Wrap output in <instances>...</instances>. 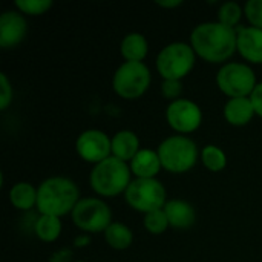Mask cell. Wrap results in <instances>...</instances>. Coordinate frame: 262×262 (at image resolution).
I'll return each mask as SVG.
<instances>
[{
	"instance_id": "cell-1",
	"label": "cell",
	"mask_w": 262,
	"mask_h": 262,
	"mask_svg": "<svg viewBox=\"0 0 262 262\" xmlns=\"http://www.w3.org/2000/svg\"><path fill=\"white\" fill-rule=\"evenodd\" d=\"M236 29L216 21L196 25L190 32V46L196 57L207 63L220 64L236 52Z\"/></svg>"
},
{
	"instance_id": "cell-2",
	"label": "cell",
	"mask_w": 262,
	"mask_h": 262,
	"mask_svg": "<svg viewBox=\"0 0 262 262\" xmlns=\"http://www.w3.org/2000/svg\"><path fill=\"white\" fill-rule=\"evenodd\" d=\"M80 200L78 186L66 177H49L37 187V210L40 215L57 218L71 215Z\"/></svg>"
},
{
	"instance_id": "cell-3",
	"label": "cell",
	"mask_w": 262,
	"mask_h": 262,
	"mask_svg": "<svg viewBox=\"0 0 262 262\" xmlns=\"http://www.w3.org/2000/svg\"><path fill=\"white\" fill-rule=\"evenodd\" d=\"M130 177L132 172L129 163H124L111 155L92 167L89 184L98 196L115 198L127 190L129 184L132 183Z\"/></svg>"
},
{
	"instance_id": "cell-4",
	"label": "cell",
	"mask_w": 262,
	"mask_h": 262,
	"mask_svg": "<svg viewBox=\"0 0 262 262\" xmlns=\"http://www.w3.org/2000/svg\"><path fill=\"white\" fill-rule=\"evenodd\" d=\"M157 152L163 169L175 175L192 170L201 154L196 143L187 135H172L164 138Z\"/></svg>"
},
{
	"instance_id": "cell-5",
	"label": "cell",
	"mask_w": 262,
	"mask_h": 262,
	"mask_svg": "<svg viewBox=\"0 0 262 262\" xmlns=\"http://www.w3.org/2000/svg\"><path fill=\"white\" fill-rule=\"evenodd\" d=\"M196 54L190 43L173 41L166 45L157 55L155 64L163 80H183L195 68Z\"/></svg>"
},
{
	"instance_id": "cell-6",
	"label": "cell",
	"mask_w": 262,
	"mask_h": 262,
	"mask_svg": "<svg viewBox=\"0 0 262 262\" xmlns=\"http://www.w3.org/2000/svg\"><path fill=\"white\" fill-rule=\"evenodd\" d=\"M218 89L229 98L250 97L258 86L255 71L239 61H227L223 64L215 77Z\"/></svg>"
},
{
	"instance_id": "cell-7",
	"label": "cell",
	"mask_w": 262,
	"mask_h": 262,
	"mask_svg": "<svg viewBox=\"0 0 262 262\" xmlns=\"http://www.w3.org/2000/svg\"><path fill=\"white\" fill-rule=\"evenodd\" d=\"M150 81L152 74L144 63L124 61L114 72L112 89L124 100H137L147 92Z\"/></svg>"
},
{
	"instance_id": "cell-8",
	"label": "cell",
	"mask_w": 262,
	"mask_h": 262,
	"mask_svg": "<svg viewBox=\"0 0 262 262\" xmlns=\"http://www.w3.org/2000/svg\"><path fill=\"white\" fill-rule=\"evenodd\" d=\"M166 196V189L157 178H135L124 192L129 207L143 215L163 209L167 203Z\"/></svg>"
},
{
	"instance_id": "cell-9",
	"label": "cell",
	"mask_w": 262,
	"mask_h": 262,
	"mask_svg": "<svg viewBox=\"0 0 262 262\" xmlns=\"http://www.w3.org/2000/svg\"><path fill=\"white\" fill-rule=\"evenodd\" d=\"M72 223L81 232L100 233L112 224V210L101 198H81L71 213Z\"/></svg>"
},
{
	"instance_id": "cell-10",
	"label": "cell",
	"mask_w": 262,
	"mask_h": 262,
	"mask_svg": "<svg viewBox=\"0 0 262 262\" xmlns=\"http://www.w3.org/2000/svg\"><path fill=\"white\" fill-rule=\"evenodd\" d=\"M166 121L178 135H187L198 130L203 124V111L195 101L180 98L167 104Z\"/></svg>"
},
{
	"instance_id": "cell-11",
	"label": "cell",
	"mask_w": 262,
	"mask_h": 262,
	"mask_svg": "<svg viewBox=\"0 0 262 262\" xmlns=\"http://www.w3.org/2000/svg\"><path fill=\"white\" fill-rule=\"evenodd\" d=\"M75 150L83 161L95 166L112 155V138L100 129H88L78 135Z\"/></svg>"
},
{
	"instance_id": "cell-12",
	"label": "cell",
	"mask_w": 262,
	"mask_h": 262,
	"mask_svg": "<svg viewBox=\"0 0 262 262\" xmlns=\"http://www.w3.org/2000/svg\"><path fill=\"white\" fill-rule=\"evenodd\" d=\"M28 32V21L18 11H5L0 15V46L11 49L20 45Z\"/></svg>"
},
{
	"instance_id": "cell-13",
	"label": "cell",
	"mask_w": 262,
	"mask_h": 262,
	"mask_svg": "<svg viewBox=\"0 0 262 262\" xmlns=\"http://www.w3.org/2000/svg\"><path fill=\"white\" fill-rule=\"evenodd\" d=\"M236 34V52L252 64H262V29L243 26Z\"/></svg>"
},
{
	"instance_id": "cell-14",
	"label": "cell",
	"mask_w": 262,
	"mask_h": 262,
	"mask_svg": "<svg viewBox=\"0 0 262 262\" xmlns=\"http://www.w3.org/2000/svg\"><path fill=\"white\" fill-rule=\"evenodd\" d=\"M163 210L169 220L170 227L173 229L186 230V229H190L196 221L195 207L184 200H170L166 203Z\"/></svg>"
},
{
	"instance_id": "cell-15",
	"label": "cell",
	"mask_w": 262,
	"mask_h": 262,
	"mask_svg": "<svg viewBox=\"0 0 262 262\" xmlns=\"http://www.w3.org/2000/svg\"><path fill=\"white\" fill-rule=\"evenodd\" d=\"M256 115L250 97L229 98L224 104V118L230 126L243 127L247 126Z\"/></svg>"
},
{
	"instance_id": "cell-16",
	"label": "cell",
	"mask_w": 262,
	"mask_h": 262,
	"mask_svg": "<svg viewBox=\"0 0 262 262\" xmlns=\"http://www.w3.org/2000/svg\"><path fill=\"white\" fill-rule=\"evenodd\" d=\"M129 167L135 178H157L163 169L158 152L152 149H141L129 163Z\"/></svg>"
},
{
	"instance_id": "cell-17",
	"label": "cell",
	"mask_w": 262,
	"mask_h": 262,
	"mask_svg": "<svg viewBox=\"0 0 262 262\" xmlns=\"http://www.w3.org/2000/svg\"><path fill=\"white\" fill-rule=\"evenodd\" d=\"M140 150V138L134 130L123 129L112 137V157L124 163H130Z\"/></svg>"
},
{
	"instance_id": "cell-18",
	"label": "cell",
	"mask_w": 262,
	"mask_h": 262,
	"mask_svg": "<svg viewBox=\"0 0 262 262\" xmlns=\"http://www.w3.org/2000/svg\"><path fill=\"white\" fill-rule=\"evenodd\" d=\"M147 52L149 43L141 32H129L123 37L120 45V54L126 61L143 63V60L147 57Z\"/></svg>"
},
{
	"instance_id": "cell-19",
	"label": "cell",
	"mask_w": 262,
	"mask_h": 262,
	"mask_svg": "<svg viewBox=\"0 0 262 262\" xmlns=\"http://www.w3.org/2000/svg\"><path fill=\"white\" fill-rule=\"evenodd\" d=\"M9 203L21 212L37 207V187L31 183L18 181L9 189Z\"/></svg>"
},
{
	"instance_id": "cell-20",
	"label": "cell",
	"mask_w": 262,
	"mask_h": 262,
	"mask_svg": "<svg viewBox=\"0 0 262 262\" xmlns=\"http://www.w3.org/2000/svg\"><path fill=\"white\" fill-rule=\"evenodd\" d=\"M104 241L106 244L114 250H126L134 243V233L132 230L121 223H112L104 230Z\"/></svg>"
},
{
	"instance_id": "cell-21",
	"label": "cell",
	"mask_w": 262,
	"mask_h": 262,
	"mask_svg": "<svg viewBox=\"0 0 262 262\" xmlns=\"http://www.w3.org/2000/svg\"><path fill=\"white\" fill-rule=\"evenodd\" d=\"M61 218L49 216V215H40L34 224V232L37 238L43 243H54L61 235Z\"/></svg>"
},
{
	"instance_id": "cell-22",
	"label": "cell",
	"mask_w": 262,
	"mask_h": 262,
	"mask_svg": "<svg viewBox=\"0 0 262 262\" xmlns=\"http://www.w3.org/2000/svg\"><path fill=\"white\" fill-rule=\"evenodd\" d=\"M200 158H201V163L204 164V167L209 169L210 172H221L227 166V157H226L224 150L215 144L204 146L201 149Z\"/></svg>"
},
{
	"instance_id": "cell-23",
	"label": "cell",
	"mask_w": 262,
	"mask_h": 262,
	"mask_svg": "<svg viewBox=\"0 0 262 262\" xmlns=\"http://www.w3.org/2000/svg\"><path fill=\"white\" fill-rule=\"evenodd\" d=\"M243 14L244 8H241L236 2H226L218 9V21L235 29L239 25Z\"/></svg>"
},
{
	"instance_id": "cell-24",
	"label": "cell",
	"mask_w": 262,
	"mask_h": 262,
	"mask_svg": "<svg viewBox=\"0 0 262 262\" xmlns=\"http://www.w3.org/2000/svg\"><path fill=\"white\" fill-rule=\"evenodd\" d=\"M143 226H144V229H146L150 235H163V233L170 227L169 220H167V216H166V213H164L163 209L144 215Z\"/></svg>"
},
{
	"instance_id": "cell-25",
	"label": "cell",
	"mask_w": 262,
	"mask_h": 262,
	"mask_svg": "<svg viewBox=\"0 0 262 262\" xmlns=\"http://www.w3.org/2000/svg\"><path fill=\"white\" fill-rule=\"evenodd\" d=\"M14 6L23 15H43L52 8V2L51 0H17Z\"/></svg>"
},
{
	"instance_id": "cell-26",
	"label": "cell",
	"mask_w": 262,
	"mask_h": 262,
	"mask_svg": "<svg viewBox=\"0 0 262 262\" xmlns=\"http://www.w3.org/2000/svg\"><path fill=\"white\" fill-rule=\"evenodd\" d=\"M244 15L252 28L262 29V0H249L244 5Z\"/></svg>"
},
{
	"instance_id": "cell-27",
	"label": "cell",
	"mask_w": 262,
	"mask_h": 262,
	"mask_svg": "<svg viewBox=\"0 0 262 262\" xmlns=\"http://www.w3.org/2000/svg\"><path fill=\"white\" fill-rule=\"evenodd\" d=\"M161 94L170 103L175 100H180V98H183L181 97L183 95V83L180 80H163Z\"/></svg>"
},
{
	"instance_id": "cell-28",
	"label": "cell",
	"mask_w": 262,
	"mask_h": 262,
	"mask_svg": "<svg viewBox=\"0 0 262 262\" xmlns=\"http://www.w3.org/2000/svg\"><path fill=\"white\" fill-rule=\"evenodd\" d=\"M0 88H2V92H0V109L6 111L9 107V104L12 103V100H14V89H12V84L9 83V80H8L5 72L0 74Z\"/></svg>"
},
{
	"instance_id": "cell-29",
	"label": "cell",
	"mask_w": 262,
	"mask_h": 262,
	"mask_svg": "<svg viewBox=\"0 0 262 262\" xmlns=\"http://www.w3.org/2000/svg\"><path fill=\"white\" fill-rule=\"evenodd\" d=\"M250 100L253 103V107H255L256 115L262 118V81H259L258 86L255 88L253 94L250 95Z\"/></svg>"
},
{
	"instance_id": "cell-30",
	"label": "cell",
	"mask_w": 262,
	"mask_h": 262,
	"mask_svg": "<svg viewBox=\"0 0 262 262\" xmlns=\"http://www.w3.org/2000/svg\"><path fill=\"white\" fill-rule=\"evenodd\" d=\"M155 5H157V6H160V8H169V9H173V8L181 6V5H183V2H181V0H157V2H155Z\"/></svg>"
},
{
	"instance_id": "cell-31",
	"label": "cell",
	"mask_w": 262,
	"mask_h": 262,
	"mask_svg": "<svg viewBox=\"0 0 262 262\" xmlns=\"http://www.w3.org/2000/svg\"><path fill=\"white\" fill-rule=\"evenodd\" d=\"M86 244H89V238H88L86 235L78 236V238L75 239V246H77V247H84Z\"/></svg>"
},
{
	"instance_id": "cell-32",
	"label": "cell",
	"mask_w": 262,
	"mask_h": 262,
	"mask_svg": "<svg viewBox=\"0 0 262 262\" xmlns=\"http://www.w3.org/2000/svg\"><path fill=\"white\" fill-rule=\"evenodd\" d=\"M77 262H84V261H77Z\"/></svg>"
}]
</instances>
